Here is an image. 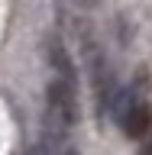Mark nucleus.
<instances>
[{
	"mask_svg": "<svg viewBox=\"0 0 152 155\" xmlns=\"http://www.w3.org/2000/svg\"><path fill=\"white\" fill-rule=\"evenodd\" d=\"M49 65L55 68V78H65V81H75V65L68 58L65 45L58 39H49Z\"/></svg>",
	"mask_w": 152,
	"mask_h": 155,
	"instance_id": "7ed1b4c3",
	"label": "nucleus"
},
{
	"mask_svg": "<svg viewBox=\"0 0 152 155\" xmlns=\"http://www.w3.org/2000/svg\"><path fill=\"white\" fill-rule=\"evenodd\" d=\"M136 155H152V133L143 139V145H139V152H136Z\"/></svg>",
	"mask_w": 152,
	"mask_h": 155,
	"instance_id": "20e7f679",
	"label": "nucleus"
},
{
	"mask_svg": "<svg viewBox=\"0 0 152 155\" xmlns=\"http://www.w3.org/2000/svg\"><path fill=\"white\" fill-rule=\"evenodd\" d=\"M78 120V94L75 81L55 78L46 91V136H58L65 139V133Z\"/></svg>",
	"mask_w": 152,
	"mask_h": 155,
	"instance_id": "f257e3e1",
	"label": "nucleus"
},
{
	"mask_svg": "<svg viewBox=\"0 0 152 155\" xmlns=\"http://www.w3.org/2000/svg\"><path fill=\"white\" fill-rule=\"evenodd\" d=\"M120 126H123V133L130 136V139H146V136L152 133V107L146 104V100H136V104L126 110V116L120 120Z\"/></svg>",
	"mask_w": 152,
	"mask_h": 155,
	"instance_id": "f03ea898",
	"label": "nucleus"
},
{
	"mask_svg": "<svg viewBox=\"0 0 152 155\" xmlns=\"http://www.w3.org/2000/svg\"><path fill=\"white\" fill-rule=\"evenodd\" d=\"M78 3H81V7H97L100 0H78Z\"/></svg>",
	"mask_w": 152,
	"mask_h": 155,
	"instance_id": "39448f33",
	"label": "nucleus"
}]
</instances>
